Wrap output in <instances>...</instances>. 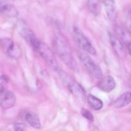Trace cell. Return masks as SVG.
<instances>
[{
	"mask_svg": "<svg viewBox=\"0 0 131 131\" xmlns=\"http://www.w3.org/2000/svg\"><path fill=\"white\" fill-rule=\"evenodd\" d=\"M55 48L56 52L63 62L72 71L78 72L79 68L72 54L71 47L67 38L58 28H54Z\"/></svg>",
	"mask_w": 131,
	"mask_h": 131,
	"instance_id": "1",
	"label": "cell"
},
{
	"mask_svg": "<svg viewBox=\"0 0 131 131\" xmlns=\"http://www.w3.org/2000/svg\"><path fill=\"white\" fill-rule=\"evenodd\" d=\"M33 49L38 52V54L43 59V60L52 70L54 71H57L58 70V63L56 56L52 50L47 45L41 41H39Z\"/></svg>",
	"mask_w": 131,
	"mask_h": 131,
	"instance_id": "2",
	"label": "cell"
},
{
	"mask_svg": "<svg viewBox=\"0 0 131 131\" xmlns=\"http://www.w3.org/2000/svg\"><path fill=\"white\" fill-rule=\"evenodd\" d=\"M79 60L88 72L95 79H101L103 75L102 69L91 58L88 54L83 52H79L78 54Z\"/></svg>",
	"mask_w": 131,
	"mask_h": 131,
	"instance_id": "3",
	"label": "cell"
},
{
	"mask_svg": "<svg viewBox=\"0 0 131 131\" xmlns=\"http://www.w3.org/2000/svg\"><path fill=\"white\" fill-rule=\"evenodd\" d=\"M73 35L75 42L81 49L86 51L90 54L95 55L97 54V51L90 41L79 28L76 26L74 27Z\"/></svg>",
	"mask_w": 131,
	"mask_h": 131,
	"instance_id": "4",
	"label": "cell"
},
{
	"mask_svg": "<svg viewBox=\"0 0 131 131\" xmlns=\"http://www.w3.org/2000/svg\"><path fill=\"white\" fill-rule=\"evenodd\" d=\"M0 46L4 52L11 58L17 60L21 56L22 51L20 46L11 38L7 37L1 38L0 39Z\"/></svg>",
	"mask_w": 131,
	"mask_h": 131,
	"instance_id": "5",
	"label": "cell"
},
{
	"mask_svg": "<svg viewBox=\"0 0 131 131\" xmlns=\"http://www.w3.org/2000/svg\"><path fill=\"white\" fill-rule=\"evenodd\" d=\"M17 30L20 35L33 47H35L37 43L39 42V40L37 38L35 33L26 26V23L23 20L19 21L17 25Z\"/></svg>",
	"mask_w": 131,
	"mask_h": 131,
	"instance_id": "6",
	"label": "cell"
},
{
	"mask_svg": "<svg viewBox=\"0 0 131 131\" xmlns=\"http://www.w3.org/2000/svg\"><path fill=\"white\" fill-rule=\"evenodd\" d=\"M16 102V97L11 91L4 88L0 93V106L4 110L12 108Z\"/></svg>",
	"mask_w": 131,
	"mask_h": 131,
	"instance_id": "7",
	"label": "cell"
},
{
	"mask_svg": "<svg viewBox=\"0 0 131 131\" xmlns=\"http://www.w3.org/2000/svg\"><path fill=\"white\" fill-rule=\"evenodd\" d=\"M66 81L67 83L68 89L74 97L80 100L85 99L86 97V92L83 87L79 83L74 80H72L70 78L69 81Z\"/></svg>",
	"mask_w": 131,
	"mask_h": 131,
	"instance_id": "8",
	"label": "cell"
},
{
	"mask_svg": "<svg viewBox=\"0 0 131 131\" xmlns=\"http://www.w3.org/2000/svg\"><path fill=\"white\" fill-rule=\"evenodd\" d=\"M97 86L102 92L105 93H110L116 87V82L112 76L106 75L102 78L99 82Z\"/></svg>",
	"mask_w": 131,
	"mask_h": 131,
	"instance_id": "9",
	"label": "cell"
},
{
	"mask_svg": "<svg viewBox=\"0 0 131 131\" xmlns=\"http://www.w3.org/2000/svg\"><path fill=\"white\" fill-rule=\"evenodd\" d=\"M109 37H110V43L115 54L120 58H124L125 55V49L121 40L110 33H109Z\"/></svg>",
	"mask_w": 131,
	"mask_h": 131,
	"instance_id": "10",
	"label": "cell"
},
{
	"mask_svg": "<svg viewBox=\"0 0 131 131\" xmlns=\"http://www.w3.org/2000/svg\"><path fill=\"white\" fill-rule=\"evenodd\" d=\"M104 5L105 11L107 17L111 21H115L117 18V11L115 0H102Z\"/></svg>",
	"mask_w": 131,
	"mask_h": 131,
	"instance_id": "11",
	"label": "cell"
},
{
	"mask_svg": "<svg viewBox=\"0 0 131 131\" xmlns=\"http://www.w3.org/2000/svg\"><path fill=\"white\" fill-rule=\"evenodd\" d=\"M131 102V92H126L122 94L114 102L113 105L115 108L120 109L125 107Z\"/></svg>",
	"mask_w": 131,
	"mask_h": 131,
	"instance_id": "12",
	"label": "cell"
},
{
	"mask_svg": "<svg viewBox=\"0 0 131 131\" xmlns=\"http://www.w3.org/2000/svg\"><path fill=\"white\" fill-rule=\"evenodd\" d=\"M0 12L9 18H15L18 16L19 12L15 6L10 4L3 5L0 7Z\"/></svg>",
	"mask_w": 131,
	"mask_h": 131,
	"instance_id": "13",
	"label": "cell"
},
{
	"mask_svg": "<svg viewBox=\"0 0 131 131\" xmlns=\"http://www.w3.org/2000/svg\"><path fill=\"white\" fill-rule=\"evenodd\" d=\"M116 33L118 36V38L125 44H129L131 42V33L127 28H123L121 26H116Z\"/></svg>",
	"mask_w": 131,
	"mask_h": 131,
	"instance_id": "14",
	"label": "cell"
},
{
	"mask_svg": "<svg viewBox=\"0 0 131 131\" xmlns=\"http://www.w3.org/2000/svg\"><path fill=\"white\" fill-rule=\"evenodd\" d=\"M26 121L35 129H39L41 128V123L38 116L33 112H28L24 116Z\"/></svg>",
	"mask_w": 131,
	"mask_h": 131,
	"instance_id": "15",
	"label": "cell"
},
{
	"mask_svg": "<svg viewBox=\"0 0 131 131\" xmlns=\"http://www.w3.org/2000/svg\"><path fill=\"white\" fill-rule=\"evenodd\" d=\"M87 102L91 108L95 111H99L103 107V102L93 95L89 94L87 95Z\"/></svg>",
	"mask_w": 131,
	"mask_h": 131,
	"instance_id": "16",
	"label": "cell"
},
{
	"mask_svg": "<svg viewBox=\"0 0 131 131\" xmlns=\"http://www.w3.org/2000/svg\"><path fill=\"white\" fill-rule=\"evenodd\" d=\"M102 0H87L88 10L95 16H98L101 13V4Z\"/></svg>",
	"mask_w": 131,
	"mask_h": 131,
	"instance_id": "17",
	"label": "cell"
},
{
	"mask_svg": "<svg viewBox=\"0 0 131 131\" xmlns=\"http://www.w3.org/2000/svg\"><path fill=\"white\" fill-rule=\"evenodd\" d=\"M81 113L82 116L84 118H85L86 120H88L90 122H93L94 120V117L93 116V114L89 111V110H86V109L83 108L81 110Z\"/></svg>",
	"mask_w": 131,
	"mask_h": 131,
	"instance_id": "18",
	"label": "cell"
},
{
	"mask_svg": "<svg viewBox=\"0 0 131 131\" xmlns=\"http://www.w3.org/2000/svg\"><path fill=\"white\" fill-rule=\"evenodd\" d=\"M14 129L17 131H23L26 129V125L23 123H15L14 125Z\"/></svg>",
	"mask_w": 131,
	"mask_h": 131,
	"instance_id": "19",
	"label": "cell"
},
{
	"mask_svg": "<svg viewBox=\"0 0 131 131\" xmlns=\"http://www.w3.org/2000/svg\"><path fill=\"white\" fill-rule=\"evenodd\" d=\"M0 79L1 80V81H3V83H8V78H7V76L5 75H2L0 77Z\"/></svg>",
	"mask_w": 131,
	"mask_h": 131,
	"instance_id": "20",
	"label": "cell"
},
{
	"mask_svg": "<svg viewBox=\"0 0 131 131\" xmlns=\"http://www.w3.org/2000/svg\"><path fill=\"white\" fill-rule=\"evenodd\" d=\"M126 26L127 29L129 30V31L131 33V20H129V19H127L126 23Z\"/></svg>",
	"mask_w": 131,
	"mask_h": 131,
	"instance_id": "21",
	"label": "cell"
},
{
	"mask_svg": "<svg viewBox=\"0 0 131 131\" xmlns=\"http://www.w3.org/2000/svg\"><path fill=\"white\" fill-rule=\"evenodd\" d=\"M127 19L131 20V6L128 8L127 10Z\"/></svg>",
	"mask_w": 131,
	"mask_h": 131,
	"instance_id": "22",
	"label": "cell"
},
{
	"mask_svg": "<svg viewBox=\"0 0 131 131\" xmlns=\"http://www.w3.org/2000/svg\"><path fill=\"white\" fill-rule=\"evenodd\" d=\"M127 49L128 51H129V54H130V56H131V42H130L129 44L127 45Z\"/></svg>",
	"mask_w": 131,
	"mask_h": 131,
	"instance_id": "23",
	"label": "cell"
},
{
	"mask_svg": "<svg viewBox=\"0 0 131 131\" xmlns=\"http://www.w3.org/2000/svg\"><path fill=\"white\" fill-rule=\"evenodd\" d=\"M37 1H39L40 3H46L49 0H37Z\"/></svg>",
	"mask_w": 131,
	"mask_h": 131,
	"instance_id": "24",
	"label": "cell"
},
{
	"mask_svg": "<svg viewBox=\"0 0 131 131\" xmlns=\"http://www.w3.org/2000/svg\"><path fill=\"white\" fill-rule=\"evenodd\" d=\"M4 88H4V87L2 86V84H1V83H0V93H1V92H2V91L3 90Z\"/></svg>",
	"mask_w": 131,
	"mask_h": 131,
	"instance_id": "25",
	"label": "cell"
}]
</instances>
